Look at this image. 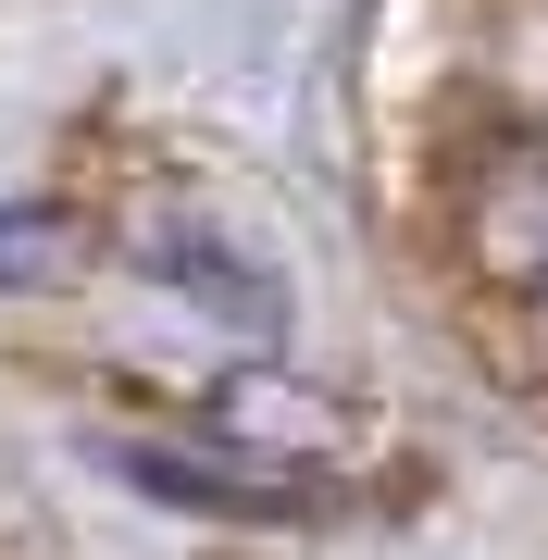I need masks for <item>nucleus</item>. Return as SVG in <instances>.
Listing matches in <instances>:
<instances>
[{"mask_svg":"<svg viewBox=\"0 0 548 560\" xmlns=\"http://www.w3.org/2000/svg\"><path fill=\"white\" fill-rule=\"evenodd\" d=\"M50 249H62V224H50V212H0V275H38Z\"/></svg>","mask_w":548,"mask_h":560,"instance_id":"4","label":"nucleus"},{"mask_svg":"<svg viewBox=\"0 0 548 560\" xmlns=\"http://www.w3.org/2000/svg\"><path fill=\"white\" fill-rule=\"evenodd\" d=\"M200 411H212V436H224V448L275 460V474H300V486H325V474H337V448H349V411L325 399V386H287V374H224Z\"/></svg>","mask_w":548,"mask_h":560,"instance_id":"2","label":"nucleus"},{"mask_svg":"<svg viewBox=\"0 0 548 560\" xmlns=\"http://www.w3.org/2000/svg\"><path fill=\"white\" fill-rule=\"evenodd\" d=\"M138 275H150V287H187L212 324H275V275L224 249L212 212H150V224H138Z\"/></svg>","mask_w":548,"mask_h":560,"instance_id":"3","label":"nucleus"},{"mask_svg":"<svg viewBox=\"0 0 548 560\" xmlns=\"http://www.w3.org/2000/svg\"><path fill=\"white\" fill-rule=\"evenodd\" d=\"M448 224H462L474 287L548 349V125H487L448 162Z\"/></svg>","mask_w":548,"mask_h":560,"instance_id":"1","label":"nucleus"}]
</instances>
